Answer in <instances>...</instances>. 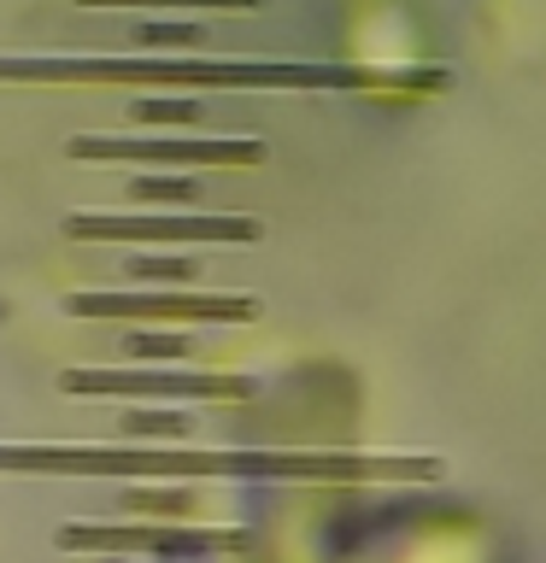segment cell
Listing matches in <instances>:
<instances>
[{"label":"cell","instance_id":"6da1fadb","mask_svg":"<svg viewBox=\"0 0 546 563\" xmlns=\"http://www.w3.org/2000/svg\"><path fill=\"white\" fill-rule=\"evenodd\" d=\"M0 82L35 88H83V82H112V88H352L364 82L359 70L341 65H247V59H77V53H53V59H0Z\"/></svg>","mask_w":546,"mask_h":563},{"label":"cell","instance_id":"7a4b0ae2","mask_svg":"<svg viewBox=\"0 0 546 563\" xmlns=\"http://www.w3.org/2000/svg\"><path fill=\"white\" fill-rule=\"evenodd\" d=\"M70 241H259V218H211V211H65Z\"/></svg>","mask_w":546,"mask_h":563},{"label":"cell","instance_id":"3957f363","mask_svg":"<svg viewBox=\"0 0 546 563\" xmlns=\"http://www.w3.org/2000/svg\"><path fill=\"white\" fill-rule=\"evenodd\" d=\"M70 317H118V323H241L253 317V299H229V294H65Z\"/></svg>","mask_w":546,"mask_h":563},{"label":"cell","instance_id":"277c9868","mask_svg":"<svg viewBox=\"0 0 546 563\" xmlns=\"http://www.w3.org/2000/svg\"><path fill=\"white\" fill-rule=\"evenodd\" d=\"M70 158L83 165H112V158H135V165H259V141H148V135H70Z\"/></svg>","mask_w":546,"mask_h":563},{"label":"cell","instance_id":"5b68a950","mask_svg":"<svg viewBox=\"0 0 546 563\" xmlns=\"http://www.w3.org/2000/svg\"><path fill=\"white\" fill-rule=\"evenodd\" d=\"M65 394H171V399H223L247 394L241 376H183V369H65L59 376Z\"/></svg>","mask_w":546,"mask_h":563},{"label":"cell","instance_id":"8992f818","mask_svg":"<svg viewBox=\"0 0 546 563\" xmlns=\"http://www.w3.org/2000/svg\"><path fill=\"white\" fill-rule=\"evenodd\" d=\"M123 194H130V200L141 206V211H148V206H200V183H194V176H183V170H176V176H135V183H123Z\"/></svg>","mask_w":546,"mask_h":563},{"label":"cell","instance_id":"52a82bcc","mask_svg":"<svg viewBox=\"0 0 546 563\" xmlns=\"http://www.w3.org/2000/svg\"><path fill=\"white\" fill-rule=\"evenodd\" d=\"M130 42L135 47H206V30L200 24H153V18H141V24L130 30Z\"/></svg>","mask_w":546,"mask_h":563},{"label":"cell","instance_id":"ba28073f","mask_svg":"<svg viewBox=\"0 0 546 563\" xmlns=\"http://www.w3.org/2000/svg\"><path fill=\"white\" fill-rule=\"evenodd\" d=\"M123 271H130V282H200L194 258H159V253H135Z\"/></svg>","mask_w":546,"mask_h":563},{"label":"cell","instance_id":"9c48e42d","mask_svg":"<svg viewBox=\"0 0 546 563\" xmlns=\"http://www.w3.org/2000/svg\"><path fill=\"white\" fill-rule=\"evenodd\" d=\"M200 112H206V106L194 95H183V100H130L135 123H200Z\"/></svg>","mask_w":546,"mask_h":563},{"label":"cell","instance_id":"30bf717a","mask_svg":"<svg viewBox=\"0 0 546 563\" xmlns=\"http://www.w3.org/2000/svg\"><path fill=\"white\" fill-rule=\"evenodd\" d=\"M123 434H141V440H176L188 434V422L176 411H130L123 417Z\"/></svg>","mask_w":546,"mask_h":563},{"label":"cell","instance_id":"8fae6325","mask_svg":"<svg viewBox=\"0 0 546 563\" xmlns=\"http://www.w3.org/2000/svg\"><path fill=\"white\" fill-rule=\"evenodd\" d=\"M123 352H130V358H183L188 341L183 334H141V329H130L123 334Z\"/></svg>","mask_w":546,"mask_h":563},{"label":"cell","instance_id":"7c38bea8","mask_svg":"<svg viewBox=\"0 0 546 563\" xmlns=\"http://www.w3.org/2000/svg\"><path fill=\"white\" fill-rule=\"evenodd\" d=\"M77 7H218V12H253L264 0H77Z\"/></svg>","mask_w":546,"mask_h":563}]
</instances>
